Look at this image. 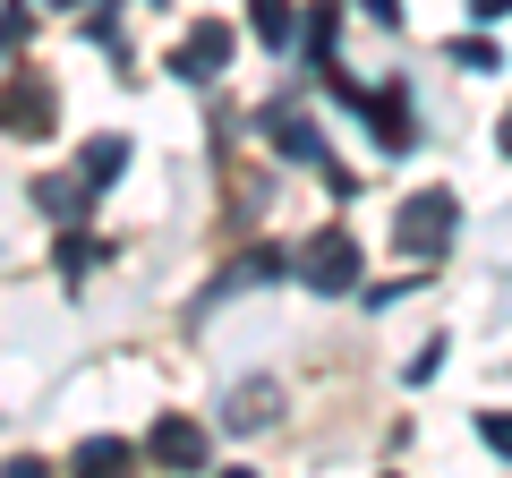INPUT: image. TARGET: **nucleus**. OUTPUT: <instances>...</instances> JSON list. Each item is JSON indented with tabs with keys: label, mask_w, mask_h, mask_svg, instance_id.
<instances>
[{
	"label": "nucleus",
	"mask_w": 512,
	"mask_h": 478,
	"mask_svg": "<svg viewBox=\"0 0 512 478\" xmlns=\"http://www.w3.org/2000/svg\"><path fill=\"white\" fill-rule=\"evenodd\" d=\"M69 470H77V478H128V470H137V444H120V436H86Z\"/></svg>",
	"instance_id": "9d476101"
},
{
	"label": "nucleus",
	"mask_w": 512,
	"mask_h": 478,
	"mask_svg": "<svg viewBox=\"0 0 512 478\" xmlns=\"http://www.w3.org/2000/svg\"><path fill=\"white\" fill-rule=\"evenodd\" d=\"M359 9H367V18H384V26L402 18V0H359Z\"/></svg>",
	"instance_id": "a211bd4d"
},
{
	"label": "nucleus",
	"mask_w": 512,
	"mask_h": 478,
	"mask_svg": "<svg viewBox=\"0 0 512 478\" xmlns=\"http://www.w3.org/2000/svg\"><path fill=\"white\" fill-rule=\"evenodd\" d=\"M60 282H86V265H94V239H60Z\"/></svg>",
	"instance_id": "2eb2a0df"
},
{
	"label": "nucleus",
	"mask_w": 512,
	"mask_h": 478,
	"mask_svg": "<svg viewBox=\"0 0 512 478\" xmlns=\"http://www.w3.org/2000/svg\"><path fill=\"white\" fill-rule=\"evenodd\" d=\"M146 461H154V470H171V478H197L205 470V427L180 419V410H163V419L146 427Z\"/></svg>",
	"instance_id": "20e7f679"
},
{
	"label": "nucleus",
	"mask_w": 512,
	"mask_h": 478,
	"mask_svg": "<svg viewBox=\"0 0 512 478\" xmlns=\"http://www.w3.org/2000/svg\"><path fill=\"white\" fill-rule=\"evenodd\" d=\"M26 26H35V9H26V0H9V9H0V60L26 43Z\"/></svg>",
	"instance_id": "4468645a"
},
{
	"label": "nucleus",
	"mask_w": 512,
	"mask_h": 478,
	"mask_svg": "<svg viewBox=\"0 0 512 478\" xmlns=\"http://www.w3.org/2000/svg\"><path fill=\"white\" fill-rule=\"evenodd\" d=\"M282 410V385H265V376H248V385L231 393V410H222V427H239V436H256V427Z\"/></svg>",
	"instance_id": "1a4fd4ad"
},
{
	"label": "nucleus",
	"mask_w": 512,
	"mask_h": 478,
	"mask_svg": "<svg viewBox=\"0 0 512 478\" xmlns=\"http://www.w3.org/2000/svg\"><path fill=\"white\" fill-rule=\"evenodd\" d=\"M299 282L325 291V299H342L350 282H359V239H350V231H316L308 248H299Z\"/></svg>",
	"instance_id": "7ed1b4c3"
},
{
	"label": "nucleus",
	"mask_w": 512,
	"mask_h": 478,
	"mask_svg": "<svg viewBox=\"0 0 512 478\" xmlns=\"http://www.w3.org/2000/svg\"><path fill=\"white\" fill-rule=\"evenodd\" d=\"M265 146H274L282 163H316V171L333 163V154H325V137H316V120H308V111H291V103H282V111H265Z\"/></svg>",
	"instance_id": "0eeeda50"
},
{
	"label": "nucleus",
	"mask_w": 512,
	"mask_h": 478,
	"mask_svg": "<svg viewBox=\"0 0 512 478\" xmlns=\"http://www.w3.org/2000/svg\"><path fill=\"white\" fill-rule=\"evenodd\" d=\"M222 478H256V470H222Z\"/></svg>",
	"instance_id": "aec40b11"
},
{
	"label": "nucleus",
	"mask_w": 512,
	"mask_h": 478,
	"mask_svg": "<svg viewBox=\"0 0 512 478\" xmlns=\"http://www.w3.org/2000/svg\"><path fill=\"white\" fill-rule=\"evenodd\" d=\"M248 26L282 52V43H291V0H248Z\"/></svg>",
	"instance_id": "ddd939ff"
},
{
	"label": "nucleus",
	"mask_w": 512,
	"mask_h": 478,
	"mask_svg": "<svg viewBox=\"0 0 512 478\" xmlns=\"http://www.w3.org/2000/svg\"><path fill=\"white\" fill-rule=\"evenodd\" d=\"M0 129L9 137H52V77L43 69H18L0 86Z\"/></svg>",
	"instance_id": "39448f33"
},
{
	"label": "nucleus",
	"mask_w": 512,
	"mask_h": 478,
	"mask_svg": "<svg viewBox=\"0 0 512 478\" xmlns=\"http://www.w3.org/2000/svg\"><path fill=\"white\" fill-rule=\"evenodd\" d=\"M120 163H128V137H94L86 163H77V180H86V188H111V180H120Z\"/></svg>",
	"instance_id": "f8f14e48"
},
{
	"label": "nucleus",
	"mask_w": 512,
	"mask_h": 478,
	"mask_svg": "<svg viewBox=\"0 0 512 478\" xmlns=\"http://www.w3.org/2000/svg\"><path fill=\"white\" fill-rule=\"evenodd\" d=\"M453 60H461V69H478V77H495V69H504V52H495L487 35H478V43H453Z\"/></svg>",
	"instance_id": "dca6fc26"
},
{
	"label": "nucleus",
	"mask_w": 512,
	"mask_h": 478,
	"mask_svg": "<svg viewBox=\"0 0 512 478\" xmlns=\"http://www.w3.org/2000/svg\"><path fill=\"white\" fill-rule=\"evenodd\" d=\"M282 274H291V257H282V248H248L222 282H205V308H214V299H231V291H248V282H282Z\"/></svg>",
	"instance_id": "6e6552de"
},
{
	"label": "nucleus",
	"mask_w": 512,
	"mask_h": 478,
	"mask_svg": "<svg viewBox=\"0 0 512 478\" xmlns=\"http://www.w3.org/2000/svg\"><path fill=\"white\" fill-rule=\"evenodd\" d=\"M453 231H461V197L453 188H419V197L402 205V222H393V239H402V257L419 265V274L453 248Z\"/></svg>",
	"instance_id": "f257e3e1"
},
{
	"label": "nucleus",
	"mask_w": 512,
	"mask_h": 478,
	"mask_svg": "<svg viewBox=\"0 0 512 478\" xmlns=\"http://www.w3.org/2000/svg\"><path fill=\"white\" fill-rule=\"evenodd\" d=\"M171 69H180L188 86H205V77H222V69H231V26H222V18L188 26V35H180V52H171Z\"/></svg>",
	"instance_id": "423d86ee"
},
{
	"label": "nucleus",
	"mask_w": 512,
	"mask_h": 478,
	"mask_svg": "<svg viewBox=\"0 0 512 478\" xmlns=\"http://www.w3.org/2000/svg\"><path fill=\"white\" fill-rule=\"evenodd\" d=\"M35 205H43L52 222H86V214H94V188H86V180H35Z\"/></svg>",
	"instance_id": "9b49d317"
},
{
	"label": "nucleus",
	"mask_w": 512,
	"mask_h": 478,
	"mask_svg": "<svg viewBox=\"0 0 512 478\" xmlns=\"http://www.w3.org/2000/svg\"><path fill=\"white\" fill-rule=\"evenodd\" d=\"M333 86H342V103L359 111L367 129H376V146H419V120H410V94L402 86H350V77H333Z\"/></svg>",
	"instance_id": "f03ea898"
},
{
	"label": "nucleus",
	"mask_w": 512,
	"mask_h": 478,
	"mask_svg": "<svg viewBox=\"0 0 512 478\" xmlns=\"http://www.w3.org/2000/svg\"><path fill=\"white\" fill-rule=\"evenodd\" d=\"M0 478H52L43 461H0Z\"/></svg>",
	"instance_id": "f3484780"
},
{
	"label": "nucleus",
	"mask_w": 512,
	"mask_h": 478,
	"mask_svg": "<svg viewBox=\"0 0 512 478\" xmlns=\"http://www.w3.org/2000/svg\"><path fill=\"white\" fill-rule=\"evenodd\" d=\"M470 18H487V26H495V18H504V0H470Z\"/></svg>",
	"instance_id": "6ab92c4d"
}]
</instances>
